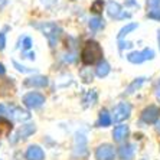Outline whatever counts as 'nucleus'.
Segmentation results:
<instances>
[{"label":"nucleus","mask_w":160,"mask_h":160,"mask_svg":"<svg viewBox=\"0 0 160 160\" xmlns=\"http://www.w3.org/2000/svg\"><path fill=\"white\" fill-rule=\"evenodd\" d=\"M102 58V48L95 41H88L82 48L81 61L84 65H92Z\"/></svg>","instance_id":"nucleus-1"},{"label":"nucleus","mask_w":160,"mask_h":160,"mask_svg":"<svg viewBox=\"0 0 160 160\" xmlns=\"http://www.w3.org/2000/svg\"><path fill=\"white\" fill-rule=\"evenodd\" d=\"M32 26H35L36 29H39L42 33L46 36L49 42V46L53 48L58 43V39L61 36V28L53 22H41V23H32Z\"/></svg>","instance_id":"nucleus-2"},{"label":"nucleus","mask_w":160,"mask_h":160,"mask_svg":"<svg viewBox=\"0 0 160 160\" xmlns=\"http://www.w3.org/2000/svg\"><path fill=\"white\" fill-rule=\"evenodd\" d=\"M22 102L25 107L30 108V110H36L45 104V95L41 92H36V91H30L23 95Z\"/></svg>","instance_id":"nucleus-3"},{"label":"nucleus","mask_w":160,"mask_h":160,"mask_svg":"<svg viewBox=\"0 0 160 160\" xmlns=\"http://www.w3.org/2000/svg\"><path fill=\"white\" fill-rule=\"evenodd\" d=\"M131 112V105L128 102H120L116 108H114V111H112V121L114 123H120V121H123L126 120L127 117L130 116Z\"/></svg>","instance_id":"nucleus-4"},{"label":"nucleus","mask_w":160,"mask_h":160,"mask_svg":"<svg viewBox=\"0 0 160 160\" xmlns=\"http://www.w3.org/2000/svg\"><path fill=\"white\" fill-rule=\"evenodd\" d=\"M153 58H154V52L149 48L143 49L142 52H137V51H136V52H131L127 55V59L130 61L131 63H142V62H144V61L153 59Z\"/></svg>","instance_id":"nucleus-5"},{"label":"nucleus","mask_w":160,"mask_h":160,"mask_svg":"<svg viewBox=\"0 0 160 160\" xmlns=\"http://www.w3.org/2000/svg\"><path fill=\"white\" fill-rule=\"evenodd\" d=\"M95 157H97V160H114V157H116L114 147L111 144L98 146V149L95 150Z\"/></svg>","instance_id":"nucleus-6"},{"label":"nucleus","mask_w":160,"mask_h":160,"mask_svg":"<svg viewBox=\"0 0 160 160\" xmlns=\"http://www.w3.org/2000/svg\"><path fill=\"white\" fill-rule=\"evenodd\" d=\"M49 81L46 77L43 75H35V77H29V78L25 79L23 85L25 87H29V88H45L48 87Z\"/></svg>","instance_id":"nucleus-7"},{"label":"nucleus","mask_w":160,"mask_h":160,"mask_svg":"<svg viewBox=\"0 0 160 160\" xmlns=\"http://www.w3.org/2000/svg\"><path fill=\"white\" fill-rule=\"evenodd\" d=\"M25 159L26 160H45V152L41 146L30 144L26 149L25 153Z\"/></svg>","instance_id":"nucleus-8"},{"label":"nucleus","mask_w":160,"mask_h":160,"mask_svg":"<svg viewBox=\"0 0 160 160\" xmlns=\"http://www.w3.org/2000/svg\"><path fill=\"white\" fill-rule=\"evenodd\" d=\"M159 117H160V108L156 107V105H150V107H147L142 114L143 121H146V123H149V124L156 123Z\"/></svg>","instance_id":"nucleus-9"},{"label":"nucleus","mask_w":160,"mask_h":160,"mask_svg":"<svg viewBox=\"0 0 160 160\" xmlns=\"http://www.w3.org/2000/svg\"><path fill=\"white\" fill-rule=\"evenodd\" d=\"M35 131H36V126H35V124H25V126H22L19 128L18 137L19 138H28V137H30Z\"/></svg>","instance_id":"nucleus-10"},{"label":"nucleus","mask_w":160,"mask_h":160,"mask_svg":"<svg viewBox=\"0 0 160 160\" xmlns=\"http://www.w3.org/2000/svg\"><path fill=\"white\" fill-rule=\"evenodd\" d=\"M107 13L110 18L118 19V16L123 13V10H121V6H120L117 2H110V3L107 4Z\"/></svg>","instance_id":"nucleus-11"},{"label":"nucleus","mask_w":160,"mask_h":160,"mask_svg":"<svg viewBox=\"0 0 160 160\" xmlns=\"http://www.w3.org/2000/svg\"><path fill=\"white\" fill-rule=\"evenodd\" d=\"M10 116H13L16 120H19V121H25V120H29L30 118V114L29 111H25V110H22V108L19 107H13L10 110Z\"/></svg>","instance_id":"nucleus-12"},{"label":"nucleus","mask_w":160,"mask_h":160,"mask_svg":"<svg viewBox=\"0 0 160 160\" xmlns=\"http://www.w3.org/2000/svg\"><path fill=\"white\" fill-rule=\"evenodd\" d=\"M128 134V127L127 126H117L112 131V137L116 142H121L126 138V136Z\"/></svg>","instance_id":"nucleus-13"},{"label":"nucleus","mask_w":160,"mask_h":160,"mask_svg":"<svg viewBox=\"0 0 160 160\" xmlns=\"http://www.w3.org/2000/svg\"><path fill=\"white\" fill-rule=\"evenodd\" d=\"M133 154H134V147L131 144L123 146L120 149V157H121V160H131L133 159Z\"/></svg>","instance_id":"nucleus-14"},{"label":"nucleus","mask_w":160,"mask_h":160,"mask_svg":"<svg viewBox=\"0 0 160 160\" xmlns=\"http://www.w3.org/2000/svg\"><path fill=\"white\" fill-rule=\"evenodd\" d=\"M108 72H110V65H108L105 61H101V62L97 65V69H95L97 77L104 78V77H107V75H108Z\"/></svg>","instance_id":"nucleus-15"},{"label":"nucleus","mask_w":160,"mask_h":160,"mask_svg":"<svg viewBox=\"0 0 160 160\" xmlns=\"http://www.w3.org/2000/svg\"><path fill=\"white\" fill-rule=\"evenodd\" d=\"M13 126H12V121L4 117H0V136L3 134H9V131H12Z\"/></svg>","instance_id":"nucleus-16"},{"label":"nucleus","mask_w":160,"mask_h":160,"mask_svg":"<svg viewBox=\"0 0 160 160\" xmlns=\"http://www.w3.org/2000/svg\"><path fill=\"white\" fill-rule=\"evenodd\" d=\"M98 123H100L101 127H108L112 123V118H111V116L108 114L107 110H102V111L100 112V121H98Z\"/></svg>","instance_id":"nucleus-17"},{"label":"nucleus","mask_w":160,"mask_h":160,"mask_svg":"<svg viewBox=\"0 0 160 160\" xmlns=\"http://www.w3.org/2000/svg\"><path fill=\"white\" fill-rule=\"evenodd\" d=\"M137 23H128V25H126V26L123 28V29L120 30V33H118V39H123L126 35H128L131 32V30H134V29H137Z\"/></svg>","instance_id":"nucleus-18"},{"label":"nucleus","mask_w":160,"mask_h":160,"mask_svg":"<svg viewBox=\"0 0 160 160\" xmlns=\"http://www.w3.org/2000/svg\"><path fill=\"white\" fill-rule=\"evenodd\" d=\"M104 20H101L100 18H92L91 20H89V28L92 30H98V29H101L102 28V25H104Z\"/></svg>","instance_id":"nucleus-19"},{"label":"nucleus","mask_w":160,"mask_h":160,"mask_svg":"<svg viewBox=\"0 0 160 160\" xmlns=\"http://www.w3.org/2000/svg\"><path fill=\"white\" fill-rule=\"evenodd\" d=\"M13 67H15L19 72H23V74H30V72H35V69L28 68V67H23L22 63H19L18 61H13Z\"/></svg>","instance_id":"nucleus-20"},{"label":"nucleus","mask_w":160,"mask_h":160,"mask_svg":"<svg viewBox=\"0 0 160 160\" xmlns=\"http://www.w3.org/2000/svg\"><path fill=\"white\" fill-rule=\"evenodd\" d=\"M102 8H104V2H102V0H95V2L91 4V12L100 13V12H102Z\"/></svg>","instance_id":"nucleus-21"},{"label":"nucleus","mask_w":160,"mask_h":160,"mask_svg":"<svg viewBox=\"0 0 160 160\" xmlns=\"http://www.w3.org/2000/svg\"><path fill=\"white\" fill-rule=\"evenodd\" d=\"M143 82H144V78H137V79H136V81H133V84H131V85L128 87V88H127V91H126V92H127V94H131V92H134V89H136V88H138V87L142 85Z\"/></svg>","instance_id":"nucleus-22"},{"label":"nucleus","mask_w":160,"mask_h":160,"mask_svg":"<svg viewBox=\"0 0 160 160\" xmlns=\"http://www.w3.org/2000/svg\"><path fill=\"white\" fill-rule=\"evenodd\" d=\"M32 38L29 36H23L22 38V49L23 51H30V48H32Z\"/></svg>","instance_id":"nucleus-23"},{"label":"nucleus","mask_w":160,"mask_h":160,"mask_svg":"<svg viewBox=\"0 0 160 160\" xmlns=\"http://www.w3.org/2000/svg\"><path fill=\"white\" fill-rule=\"evenodd\" d=\"M150 19H154V20H160V8H154L150 9V12L147 13Z\"/></svg>","instance_id":"nucleus-24"},{"label":"nucleus","mask_w":160,"mask_h":160,"mask_svg":"<svg viewBox=\"0 0 160 160\" xmlns=\"http://www.w3.org/2000/svg\"><path fill=\"white\" fill-rule=\"evenodd\" d=\"M160 6V0H147V8L154 9Z\"/></svg>","instance_id":"nucleus-25"},{"label":"nucleus","mask_w":160,"mask_h":160,"mask_svg":"<svg viewBox=\"0 0 160 160\" xmlns=\"http://www.w3.org/2000/svg\"><path fill=\"white\" fill-rule=\"evenodd\" d=\"M4 48H6V35L0 32V51H3Z\"/></svg>","instance_id":"nucleus-26"},{"label":"nucleus","mask_w":160,"mask_h":160,"mask_svg":"<svg viewBox=\"0 0 160 160\" xmlns=\"http://www.w3.org/2000/svg\"><path fill=\"white\" fill-rule=\"evenodd\" d=\"M133 46V43L131 42H126V41H120V51H123V49H128V48H131Z\"/></svg>","instance_id":"nucleus-27"},{"label":"nucleus","mask_w":160,"mask_h":160,"mask_svg":"<svg viewBox=\"0 0 160 160\" xmlns=\"http://www.w3.org/2000/svg\"><path fill=\"white\" fill-rule=\"evenodd\" d=\"M22 55H23V58H28L30 61L35 59V52H32V51H23Z\"/></svg>","instance_id":"nucleus-28"},{"label":"nucleus","mask_w":160,"mask_h":160,"mask_svg":"<svg viewBox=\"0 0 160 160\" xmlns=\"http://www.w3.org/2000/svg\"><path fill=\"white\" fill-rule=\"evenodd\" d=\"M56 2H58V0H41V3L43 4V6H46V8H49V6H53Z\"/></svg>","instance_id":"nucleus-29"},{"label":"nucleus","mask_w":160,"mask_h":160,"mask_svg":"<svg viewBox=\"0 0 160 160\" xmlns=\"http://www.w3.org/2000/svg\"><path fill=\"white\" fill-rule=\"evenodd\" d=\"M4 114H8V107L0 104V117H4Z\"/></svg>","instance_id":"nucleus-30"},{"label":"nucleus","mask_w":160,"mask_h":160,"mask_svg":"<svg viewBox=\"0 0 160 160\" xmlns=\"http://www.w3.org/2000/svg\"><path fill=\"white\" fill-rule=\"evenodd\" d=\"M4 74H6V68H4L3 63H0V77H2V75H4Z\"/></svg>","instance_id":"nucleus-31"},{"label":"nucleus","mask_w":160,"mask_h":160,"mask_svg":"<svg viewBox=\"0 0 160 160\" xmlns=\"http://www.w3.org/2000/svg\"><path fill=\"white\" fill-rule=\"evenodd\" d=\"M157 42H159V49H160V29L157 30Z\"/></svg>","instance_id":"nucleus-32"}]
</instances>
